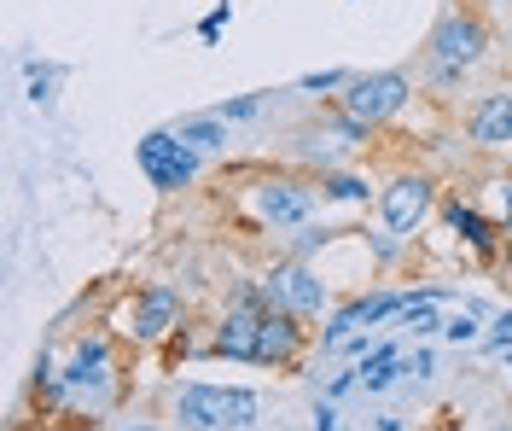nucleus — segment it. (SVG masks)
Masks as SVG:
<instances>
[{
	"label": "nucleus",
	"mask_w": 512,
	"mask_h": 431,
	"mask_svg": "<svg viewBox=\"0 0 512 431\" xmlns=\"http://www.w3.org/2000/svg\"><path fill=\"white\" fill-rule=\"evenodd\" d=\"M483 344H489V350H501V356L512 350V309H501V315L489 321V332H483Z\"/></svg>",
	"instance_id": "nucleus-21"
},
{
	"label": "nucleus",
	"mask_w": 512,
	"mask_h": 431,
	"mask_svg": "<svg viewBox=\"0 0 512 431\" xmlns=\"http://www.w3.org/2000/svg\"><path fill=\"white\" fill-rule=\"evenodd\" d=\"M408 298H414V292H361V298H350L344 309H332V321H326V332H320V344H326V350H338L344 338L379 327L384 315H402V303H408Z\"/></svg>",
	"instance_id": "nucleus-10"
},
{
	"label": "nucleus",
	"mask_w": 512,
	"mask_h": 431,
	"mask_svg": "<svg viewBox=\"0 0 512 431\" xmlns=\"http://www.w3.org/2000/svg\"><path fill=\"white\" fill-rule=\"evenodd\" d=\"M222 123H251V117H262L268 111V94H245V100H222V105H210Z\"/></svg>",
	"instance_id": "nucleus-18"
},
{
	"label": "nucleus",
	"mask_w": 512,
	"mask_h": 431,
	"mask_svg": "<svg viewBox=\"0 0 512 431\" xmlns=\"http://www.w3.org/2000/svg\"><path fill=\"white\" fill-rule=\"evenodd\" d=\"M326 239H332V228H309L303 239H297V257H309V251H315V245H326Z\"/></svg>",
	"instance_id": "nucleus-24"
},
{
	"label": "nucleus",
	"mask_w": 512,
	"mask_h": 431,
	"mask_svg": "<svg viewBox=\"0 0 512 431\" xmlns=\"http://www.w3.org/2000/svg\"><path fill=\"white\" fill-rule=\"evenodd\" d=\"M262 292L280 303V309H291V315H303V321H315L320 309H326V280H320L315 268L303 263V257H291V263H280L268 280H262Z\"/></svg>",
	"instance_id": "nucleus-7"
},
{
	"label": "nucleus",
	"mask_w": 512,
	"mask_h": 431,
	"mask_svg": "<svg viewBox=\"0 0 512 431\" xmlns=\"http://www.w3.org/2000/svg\"><path fill=\"white\" fill-rule=\"evenodd\" d=\"M483 47H489V30H483L478 12H448L443 24L431 30V59L448 70H466L483 59Z\"/></svg>",
	"instance_id": "nucleus-9"
},
{
	"label": "nucleus",
	"mask_w": 512,
	"mask_h": 431,
	"mask_svg": "<svg viewBox=\"0 0 512 431\" xmlns=\"http://www.w3.org/2000/svg\"><path fill=\"white\" fill-rule=\"evenodd\" d=\"M355 70H315V76H297V88L303 94H326V88H350Z\"/></svg>",
	"instance_id": "nucleus-19"
},
{
	"label": "nucleus",
	"mask_w": 512,
	"mask_h": 431,
	"mask_svg": "<svg viewBox=\"0 0 512 431\" xmlns=\"http://www.w3.org/2000/svg\"><path fill=\"white\" fill-rule=\"evenodd\" d=\"M303 315H291L280 303H268V315H262V338H256V367H291L303 356V327H297Z\"/></svg>",
	"instance_id": "nucleus-11"
},
{
	"label": "nucleus",
	"mask_w": 512,
	"mask_h": 431,
	"mask_svg": "<svg viewBox=\"0 0 512 431\" xmlns=\"http://www.w3.org/2000/svg\"><path fill=\"white\" fill-rule=\"evenodd\" d=\"M408 94H414V82H408L402 70H355L350 88H344V117L379 129V123H390V117L408 105Z\"/></svg>",
	"instance_id": "nucleus-4"
},
{
	"label": "nucleus",
	"mask_w": 512,
	"mask_h": 431,
	"mask_svg": "<svg viewBox=\"0 0 512 431\" xmlns=\"http://www.w3.org/2000/svg\"><path fill=\"white\" fill-rule=\"evenodd\" d=\"M478 315H483V303H466L460 315H448V321H443V338H448V344H478V338H483Z\"/></svg>",
	"instance_id": "nucleus-16"
},
{
	"label": "nucleus",
	"mask_w": 512,
	"mask_h": 431,
	"mask_svg": "<svg viewBox=\"0 0 512 431\" xmlns=\"http://www.w3.org/2000/svg\"><path fill=\"white\" fill-rule=\"evenodd\" d=\"M373 431H402V420H396V414H379V426Z\"/></svg>",
	"instance_id": "nucleus-27"
},
{
	"label": "nucleus",
	"mask_w": 512,
	"mask_h": 431,
	"mask_svg": "<svg viewBox=\"0 0 512 431\" xmlns=\"http://www.w3.org/2000/svg\"><path fill=\"white\" fill-rule=\"evenodd\" d=\"M175 414H181V426L187 431H251L256 414H262V402L256 391L245 385H181L175 391Z\"/></svg>",
	"instance_id": "nucleus-1"
},
{
	"label": "nucleus",
	"mask_w": 512,
	"mask_h": 431,
	"mask_svg": "<svg viewBox=\"0 0 512 431\" xmlns=\"http://www.w3.org/2000/svg\"><path fill=\"white\" fill-rule=\"evenodd\" d=\"M495 204H501V216H507V228H512V175L495 181Z\"/></svg>",
	"instance_id": "nucleus-23"
},
{
	"label": "nucleus",
	"mask_w": 512,
	"mask_h": 431,
	"mask_svg": "<svg viewBox=\"0 0 512 431\" xmlns=\"http://www.w3.org/2000/svg\"><path fill=\"white\" fill-rule=\"evenodd\" d=\"M123 431H158V426H123Z\"/></svg>",
	"instance_id": "nucleus-28"
},
{
	"label": "nucleus",
	"mask_w": 512,
	"mask_h": 431,
	"mask_svg": "<svg viewBox=\"0 0 512 431\" xmlns=\"http://www.w3.org/2000/svg\"><path fill=\"white\" fill-rule=\"evenodd\" d=\"M355 373H361V391H390V385L408 373V362H402V344H396V338H390V344H373V356L355 367Z\"/></svg>",
	"instance_id": "nucleus-14"
},
{
	"label": "nucleus",
	"mask_w": 512,
	"mask_h": 431,
	"mask_svg": "<svg viewBox=\"0 0 512 431\" xmlns=\"http://www.w3.org/2000/svg\"><path fill=\"white\" fill-rule=\"evenodd\" d=\"M53 76H59V70L30 65V100H35V105H53Z\"/></svg>",
	"instance_id": "nucleus-22"
},
{
	"label": "nucleus",
	"mask_w": 512,
	"mask_h": 431,
	"mask_svg": "<svg viewBox=\"0 0 512 431\" xmlns=\"http://www.w3.org/2000/svg\"><path fill=\"white\" fill-rule=\"evenodd\" d=\"M134 164H140V175H146L158 193H181V187H192V181H198L204 152H192L175 129H152V134H140Z\"/></svg>",
	"instance_id": "nucleus-3"
},
{
	"label": "nucleus",
	"mask_w": 512,
	"mask_h": 431,
	"mask_svg": "<svg viewBox=\"0 0 512 431\" xmlns=\"http://www.w3.org/2000/svg\"><path fill=\"white\" fill-rule=\"evenodd\" d=\"M181 315H187V303H181V292L175 286H146L140 298L128 303V338L134 344H158V338H169V332L181 327Z\"/></svg>",
	"instance_id": "nucleus-8"
},
{
	"label": "nucleus",
	"mask_w": 512,
	"mask_h": 431,
	"mask_svg": "<svg viewBox=\"0 0 512 431\" xmlns=\"http://www.w3.org/2000/svg\"><path fill=\"white\" fill-rule=\"evenodd\" d=\"M367 175H326L320 181V199H344V204H367Z\"/></svg>",
	"instance_id": "nucleus-17"
},
{
	"label": "nucleus",
	"mask_w": 512,
	"mask_h": 431,
	"mask_svg": "<svg viewBox=\"0 0 512 431\" xmlns=\"http://www.w3.org/2000/svg\"><path fill=\"white\" fill-rule=\"evenodd\" d=\"M111 391H117V356H111V338L94 332V338H82V344L70 350V362L59 367V402L99 414V408L111 402Z\"/></svg>",
	"instance_id": "nucleus-2"
},
{
	"label": "nucleus",
	"mask_w": 512,
	"mask_h": 431,
	"mask_svg": "<svg viewBox=\"0 0 512 431\" xmlns=\"http://www.w3.org/2000/svg\"><path fill=\"white\" fill-rule=\"evenodd\" d=\"M251 204L256 222H268V228H303L309 210H315V187L297 181V175H268V181H256Z\"/></svg>",
	"instance_id": "nucleus-6"
},
{
	"label": "nucleus",
	"mask_w": 512,
	"mask_h": 431,
	"mask_svg": "<svg viewBox=\"0 0 512 431\" xmlns=\"http://www.w3.org/2000/svg\"><path fill=\"white\" fill-rule=\"evenodd\" d=\"M227 18H233V0H216V12L198 24V41H204V47H216V41H222V24H227Z\"/></svg>",
	"instance_id": "nucleus-20"
},
{
	"label": "nucleus",
	"mask_w": 512,
	"mask_h": 431,
	"mask_svg": "<svg viewBox=\"0 0 512 431\" xmlns=\"http://www.w3.org/2000/svg\"><path fill=\"white\" fill-rule=\"evenodd\" d=\"M315 431H338V408H332V402H320L315 408Z\"/></svg>",
	"instance_id": "nucleus-26"
},
{
	"label": "nucleus",
	"mask_w": 512,
	"mask_h": 431,
	"mask_svg": "<svg viewBox=\"0 0 512 431\" xmlns=\"http://www.w3.org/2000/svg\"><path fill=\"white\" fill-rule=\"evenodd\" d=\"M175 134L187 140L192 152H222V146H227V123L216 117V111H204V117H181Z\"/></svg>",
	"instance_id": "nucleus-15"
},
{
	"label": "nucleus",
	"mask_w": 512,
	"mask_h": 431,
	"mask_svg": "<svg viewBox=\"0 0 512 431\" xmlns=\"http://www.w3.org/2000/svg\"><path fill=\"white\" fill-rule=\"evenodd\" d=\"M379 210H384V228L396 233V239H414L425 228V216L437 210V181L431 175H396L390 187L379 193Z\"/></svg>",
	"instance_id": "nucleus-5"
},
{
	"label": "nucleus",
	"mask_w": 512,
	"mask_h": 431,
	"mask_svg": "<svg viewBox=\"0 0 512 431\" xmlns=\"http://www.w3.org/2000/svg\"><path fill=\"white\" fill-rule=\"evenodd\" d=\"M431 350H414V356H408V373H414V379H431Z\"/></svg>",
	"instance_id": "nucleus-25"
},
{
	"label": "nucleus",
	"mask_w": 512,
	"mask_h": 431,
	"mask_svg": "<svg viewBox=\"0 0 512 431\" xmlns=\"http://www.w3.org/2000/svg\"><path fill=\"white\" fill-rule=\"evenodd\" d=\"M466 140L483 146V152H495V146H512V88L501 94H483L472 105V117H466Z\"/></svg>",
	"instance_id": "nucleus-12"
},
{
	"label": "nucleus",
	"mask_w": 512,
	"mask_h": 431,
	"mask_svg": "<svg viewBox=\"0 0 512 431\" xmlns=\"http://www.w3.org/2000/svg\"><path fill=\"white\" fill-rule=\"evenodd\" d=\"M443 216H448V228L460 233L478 257H495V245H501V239H495V222H483L478 210H472V204H460V199H448Z\"/></svg>",
	"instance_id": "nucleus-13"
}]
</instances>
